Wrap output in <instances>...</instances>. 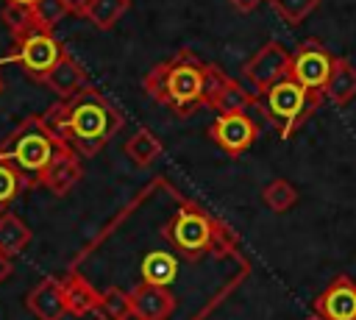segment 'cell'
<instances>
[{"label": "cell", "instance_id": "cell-25", "mask_svg": "<svg viewBox=\"0 0 356 320\" xmlns=\"http://www.w3.org/2000/svg\"><path fill=\"white\" fill-rule=\"evenodd\" d=\"M28 186H31V181L11 161H0V206L19 198V192L28 189Z\"/></svg>", "mask_w": 356, "mask_h": 320}, {"label": "cell", "instance_id": "cell-31", "mask_svg": "<svg viewBox=\"0 0 356 320\" xmlns=\"http://www.w3.org/2000/svg\"><path fill=\"white\" fill-rule=\"evenodd\" d=\"M306 320H323V317H320V314H312V317H306Z\"/></svg>", "mask_w": 356, "mask_h": 320}, {"label": "cell", "instance_id": "cell-32", "mask_svg": "<svg viewBox=\"0 0 356 320\" xmlns=\"http://www.w3.org/2000/svg\"><path fill=\"white\" fill-rule=\"evenodd\" d=\"M0 92H3V78H0Z\"/></svg>", "mask_w": 356, "mask_h": 320}, {"label": "cell", "instance_id": "cell-19", "mask_svg": "<svg viewBox=\"0 0 356 320\" xmlns=\"http://www.w3.org/2000/svg\"><path fill=\"white\" fill-rule=\"evenodd\" d=\"M178 275V259L167 250H153L142 259V281L147 284H159V287H170Z\"/></svg>", "mask_w": 356, "mask_h": 320}, {"label": "cell", "instance_id": "cell-11", "mask_svg": "<svg viewBox=\"0 0 356 320\" xmlns=\"http://www.w3.org/2000/svg\"><path fill=\"white\" fill-rule=\"evenodd\" d=\"M314 314L323 320H356V281L350 275H337L314 301Z\"/></svg>", "mask_w": 356, "mask_h": 320}, {"label": "cell", "instance_id": "cell-2", "mask_svg": "<svg viewBox=\"0 0 356 320\" xmlns=\"http://www.w3.org/2000/svg\"><path fill=\"white\" fill-rule=\"evenodd\" d=\"M209 75H211V64L184 47L172 58L150 67L142 78V89L156 103H161L164 109H170L175 117L184 120L197 109H206Z\"/></svg>", "mask_w": 356, "mask_h": 320}, {"label": "cell", "instance_id": "cell-21", "mask_svg": "<svg viewBox=\"0 0 356 320\" xmlns=\"http://www.w3.org/2000/svg\"><path fill=\"white\" fill-rule=\"evenodd\" d=\"M92 314H97V320H131V292H122L120 287L103 289Z\"/></svg>", "mask_w": 356, "mask_h": 320}, {"label": "cell", "instance_id": "cell-26", "mask_svg": "<svg viewBox=\"0 0 356 320\" xmlns=\"http://www.w3.org/2000/svg\"><path fill=\"white\" fill-rule=\"evenodd\" d=\"M273 11L286 22V25H300L317 6L320 0H267Z\"/></svg>", "mask_w": 356, "mask_h": 320}, {"label": "cell", "instance_id": "cell-13", "mask_svg": "<svg viewBox=\"0 0 356 320\" xmlns=\"http://www.w3.org/2000/svg\"><path fill=\"white\" fill-rule=\"evenodd\" d=\"M175 312V295L167 287L142 281L131 292V317L134 320H170Z\"/></svg>", "mask_w": 356, "mask_h": 320}, {"label": "cell", "instance_id": "cell-7", "mask_svg": "<svg viewBox=\"0 0 356 320\" xmlns=\"http://www.w3.org/2000/svg\"><path fill=\"white\" fill-rule=\"evenodd\" d=\"M17 42V47H14V53H8V58L11 61H17L31 78H42L58 58H61V53H64V45L53 36V31H42V28H33V31H28L25 36H19V39H14Z\"/></svg>", "mask_w": 356, "mask_h": 320}, {"label": "cell", "instance_id": "cell-5", "mask_svg": "<svg viewBox=\"0 0 356 320\" xmlns=\"http://www.w3.org/2000/svg\"><path fill=\"white\" fill-rule=\"evenodd\" d=\"M320 103H323L320 92H312L286 75L278 83H273L264 95H256L253 109L278 131L281 139H289L320 109Z\"/></svg>", "mask_w": 356, "mask_h": 320}, {"label": "cell", "instance_id": "cell-18", "mask_svg": "<svg viewBox=\"0 0 356 320\" xmlns=\"http://www.w3.org/2000/svg\"><path fill=\"white\" fill-rule=\"evenodd\" d=\"M31 228L25 225V220L22 217H17V214H11V211H6V214H0V256L3 259H14V256H19L25 248H28V242H31Z\"/></svg>", "mask_w": 356, "mask_h": 320}, {"label": "cell", "instance_id": "cell-29", "mask_svg": "<svg viewBox=\"0 0 356 320\" xmlns=\"http://www.w3.org/2000/svg\"><path fill=\"white\" fill-rule=\"evenodd\" d=\"M64 3H67L70 14H78V17H83L86 8H89V0H64Z\"/></svg>", "mask_w": 356, "mask_h": 320}, {"label": "cell", "instance_id": "cell-27", "mask_svg": "<svg viewBox=\"0 0 356 320\" xmlns=\"http://www.w3.org/2000/svg\"><path fill=\"white\" fill-rule=\"evenodd\" d=\"M67 14H70V8L64 0H36L33 3V17H36V25L42 31H56V25Z\"/></svg>", "mask_w": 356, "mask_h": 320}, {"label": "cell", "instance_id": "cell-8", "mask_svg": "<svg viewBox=\"0 0 356 320\" xmlns=\"http://www.w3.org/2000/svg\"><path fill=\"white\" fill-rule=\"evenodd\" d=\"M334 67V56L331 50L320 42V39H303L295 50H292V64H289V78H295L298 83H303L312 92H325L328 75ZM325 97V95H323Z\"/></svg>", "mask_w": 356, "mask_h": 320}, {"label": "cell", "instance_id": "cell-1", "mask_svg": "<svg viewBox=\"0 0 356 320\" xmlns=\"http://www.w3.org/2000/svg\"><path fill=\"white\" fill-rule=\"evenodd\" d=\"M42 120L83 159L97 156L125 125L122 111L95 86H86L72 97H58L50 109H44Z\"/></svg>", "mask_w": 356, "mask_h": 320}, {"label": "cell", "instance_id": "cell-30", "mask_svg": "<svg viewBox=\"0 0 356 320\" xmlns=\"http://www.w3.org/2000/svg\"><path fill=\"white\" fill-rule=\"evenodd\" d=\"M6 3H25V6H33L36 0H6Z\"/></svg>", "mask_w": 356, "mask_h": 320}, {"label": "cell", "instance_id": "cell-22", "mask_svg": "<svg viewBox=\"0 0 356 320\" xmlns=\"http://www.w3.org/2000/svg\"><path fill=\"white\" fill-rule=\"evenodd\" d=\"M128 8H131V0H89L83 19H89L100 31H111Z\"/></svg>", "mask_w": 356, "mask_h": 320}, {"label": "cell", "instance_id": "cell-3", "mask_svg": "<svg viewBox=\"0 0 356 320\" xmlns=\"http://www.w3.org/2000/svg\"><path fill=\"white\" fill-rule=\"evenodd\" d=\"M161 237L186 262H197L200 256L225 259L239 253L236 231L189 198L178 200V211L161 225Z\"/></svg>", "mask_w": 356, "mask_h": 320}, {"label": "cell", "instance_id": "cell-20", "mask_svg": "<svg viewBox=\"0 0 356 320\" xmlns=\"http://www.w3.org/2000/svg\"><path fill=\"white\" fill-rule=\"evenodd\" d=\"M125 156L136 167H150L161 156V142L150 128H139L128 142H125Z\"/></svg>", "mask_w": 356, "mask_h": 320}, {"label": "cell", "instance_id": "cell-15", "mask_svg": "<svg viewBox=\"0 0 356 320\" xmlns=\"http://www.w3.org/2000/svg\"><path fill=\"white\" fill-rule=\"evenodd\" d=\"M39 83L47 86L50 92H56L58 97H72V95H78L81 89L89 86V78H86V70L64 50L61 58L39 78Z\"/></svg>", "mask_w": 356, "mask_h": 320}, {"label": "cell", "instance_id": "cell-10", "mask_svg": "<svg viewBox=\"0 0 356 320\" xmlns=\"http://www.w3.org/2000/svg\"><path fill=\"white\" fill-rule=\"evenodd\" d=\"M253 106H256V95L250 89H245L236 78L222 72L217 64H211L206 109H214L217 114H225V111H242V109H253Z\"/></svg>", "mask_w": 356, "mask_h": 320}, {"label": "cell", "instance_id": "cell-14", "mask_svg": "<svg viewBox=\"0 0 356 320\" xmlns=\"http://www.w3.org/2000/svg\"><path fill=\"white\" fill-rule=\"evenodd\" d=\"M25 309L36 320H61L67 314L64 303V284L56 275H44L33 284V289L25 295Z\"/></svg>", "mask_w": 356, "mask_h": 320}, {"label": "cell", "instance_id": "cell-24", "mask_svg": "<svg viewBox=\"0 0 356 320\" xmlns=\"http://www.w3.org/2000/svg\"><path fill=\"white\" fill-rule=\"evenodd\" d=\"M261 200L270 211H289L298 203V189L286 181V178H273L264 189H261Z\"/></svg>", "mask_w": 356, "mask_h": 320}, {"label": "cell", "instance_id": "cell-4", "mask_svg": "<svg viewBox=\"0 0 356 320\" xmlns=\"http://www.w3.org/2000/svg\"><path fill=\"white\" fill-rule=\"evenodd\" d=\"M61 145H64V139H58L44 125L42 114H33V117H25L0 142V161H11L31 181V186H36Z\"/></svg>", "mask_w": 356, "mask_h": 320}, {"label": "cell", "instance_id": "cell-6", "mask_svg": "<svg viewBox=\"0 0 356 320\" xmlns=\"http://www.w3.org/2000/svg\"><path fill=\"white\" fill-rule=\"evenodd\" d=\"M289 64L292 53L281 42H267L242 64V78L253 95H264L273 83L289 75Z\"/></svg>", "mask_w": 356, "mask_h": 320}, {"label": "cell", "instance_id": "cell-16", "mask_svg": "<svg viewBox=\"0 0 356 320\" xmlns=\"http://www.w3.org/2000/svg\"><path fill=\"white\" fill-rule=\"evenodd\" d=\"M61 284H64L67 314H72V317H86V314L95 312L100 292H97V289H95V287H92L75 267H70V273L61 278Z\"/></svg>", "mask_w": 356, "mask_h": 320}, {"label": "cell", "instance_id": "cell-28", "mask_svg": "<svg viewBox=\"0 0 356 320\" xmlns=\"http://www.w3.org/2000/svg\"><path fill=\"white\" fill-rule=\"evenodd\" d=\"M228 3H231L236 11H242V14H250L253 8H259V6H261V0H228Z\"/></svg>", "mask_w": 356, "mask_h": 320}, {"label": "cell", "instance_id": "cell-17", "mask_svg": "<svg viewBox=\"0 0 356 320\" xmlns=\"http://www.w3.org/2000/svg\"><path fill=\"white\" fill-rule=\"evenodd\" d=\"M323 95L337 106L350 103L356 97V64H350L348 58H334V67H331Z\"/></svg>", "mask_w": 356, "mask_h": 320}, {"label": "cell", "instance_id": "cell-12", "mask_svg": "<svg viewBox=\"0 0 356 320\" xmlns=\"http://www.w3.org/2000/svg\"><path fill=\"white\" fill-rule=\"evenodd\" d=\"M83 178V164H81V156L64 142L61 147H58V153L53 156V161L47 164V170L42 173V178H39V184L42 186H47L56 198H64L78 181Z\"/></svg>", "mask_w": 356, "mask_h": 320}, {"label": "cell", "instance_id": "cell-23", "mask_svg": "<svg viewBox=\"0 0 356 320\" xmlns=\"http://www.w3.org/2000/svg\"><path fill=\"white\" fill-rule=\"evenodd\" d=\"M0 19H3V25L11 31L14 39H19V36H25L28 31L39 28V25H36V17H33V6H25V3H6L3 11H0Z\"/></svg>", "mask_w": 356, "mask_h": 320}, {"label": "cell", "instance_id": "cell-9", "mask_svg": "<svg viewBox=\"0 0 356 320\" xmlns=\"http://www.w3.org/2000/svg\"><path fill=\"white\" fill-rule=\"evenodd\" d=\"M209 136L222 153L236 159V156H242L245 150L253 147V142L259 136V125H256L250 109L225 111V114H217V120L209 125Z\"/></svg>", "mask_w": 356, "mask_h": 320}]
</instances>
